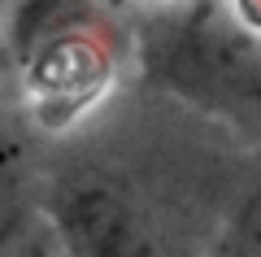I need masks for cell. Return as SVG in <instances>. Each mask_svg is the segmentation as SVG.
Returning <instances> with one entry per match:
<instances>
[{"label": "cell", "mask_w": 261, "mask_h": 257, "mask_svg": "<svg viewBox=\"0 0 261 257\" xmlns=\"http://www.w3.org/2000/svg\"><path fill=\"white\" fill-rule=\"evenodd\" d=\"M61 236L74 240L83 253H122L130 248V214L105 188H83L70 192L61 205Z\"/></svg>", "instance_id": "obj_3"}, {"label": "cell", "mask_w": 261, "mask_h": 257, "mask_svg": "<svg viewBox=\"0 0 261 257\" xmlns=\"http://www.w3.org/2000/svg\"><path fill=\"white\" fill-rule=\"evenodd\" d=\"M196 13L183 18H152L148 35H144V61L157 70L170 87L187 96H209V101H248L261 96V65L252 44L240 31L222 27H196Z\"/></svg>", "instance_id": "obj_2"}, {"label": "cell", "mask_w": 261, "mask_h": 257, "mask_svg": "<svg viewBox=\"0 0 261 257\" xmlns=\"http://www.w3.org/2000/svg\"><path fill=\"white\" fill-rule=\"evenodd\" d=\"M157 5H161V0H157Z\"/></svg>", "instance_id": "obj_4"}, {"label": "cell", "mask_w": 261, "mask_h": 257, "mask_svg": "<svg viewBox=\"0 0 261 257\" xmlns=\"http://www.w3.org/2000/svg\"><path fill=\"white\" fill-rule=\"evenodd\" d=\"M13 61L44 127H70L113 87L118 27L100 0H22Z\"/></svg>", "instance_id": "obj_1"}]
</instances>
